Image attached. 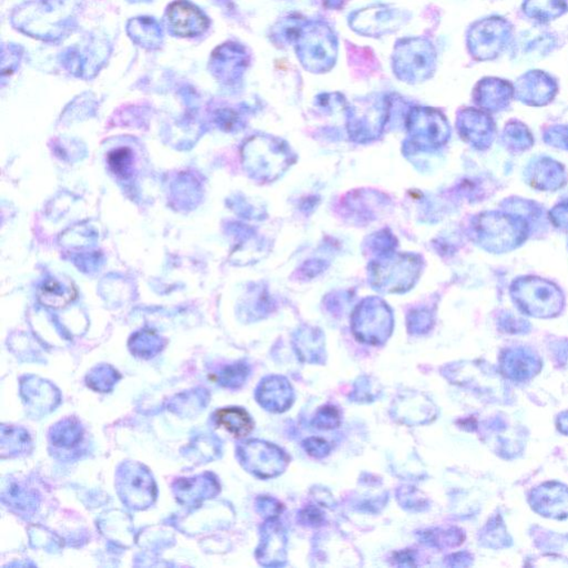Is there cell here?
Wrapping results in <instances>:
<instances>
[{"label":"cell","instance_id":"1","mask_svg":"<svg viewBox=\"0 0 568 568\" xmlns=\"http://www.w3.org/2000/svg\"><path fill=\"white\" fill-rule=\"evenodd\" d=\"M516 298L523 308L539 316H552L560 307V292L543 281H525L516 289Z\"/></svg>","mask_w":568,"mask_h":568},{"label":"cell","instance_id":"2","mask_svg":"<svg viewBox=\"0 0 568 568\" xmlns=\"http://www.w3.org/2000/svg\"><path fill=\"white\" fill-rule=\"evenodd\" d=\"M169 24L177 35L196 36L207 28L208 22L198 9L189 3H174L169 9Z\"/></svg>","mask_w":568,"mask_h":568},{"label":"cell","instance_id":"4","mask_svg":"<svg viewBox=\"0 0 568 568\" xmlns=\"http://www.w3.org/2000/svg\"><path fill=\"white\" fill-rule=\"evenodd\" d=\"M76 297L73 288H66L57 281H51L42 289L39 294L40 302L51 308H64Z\"/></svg>","mask_w":568,"mask_h":568},{"label":"cell","instance_id":"3","mask_svg":"<svg viewBox=\"0 0 568 568\" xmlns=\"http://www.w3.org/2000/svg\"><path fill=\"white\" fill-rule=\"evenodd\" d=\"M217 422L236 436H245L252 432V421L245 411L229 408L219 411Z\"/></svg>","mask_w":568,"mask_h":568},{"label":"cell","instance_id":"5","mask_svg":"<svg viewBox=\"0 0 568 568\" xmlns=\"http://www.w3.org/2000/svg\"><path fill=\"white\" fill-rule=\"evenodd\" d=\"M129 156H131V154H129L127 149H120L111 152L109 155V164L115 172H124V165H126L129 161Z\"/></svg>","mask_w":568,"mask_h":568}]
</instances>
